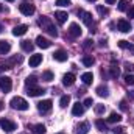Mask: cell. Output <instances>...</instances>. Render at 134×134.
<instances>
[{
    "label": "cell",
    "mask_w": 134,
    "mask_h": 134,
    "mask_svg": "<svg viewBox=\"0 0 134 134\" xmlns=\"http://www.w3.org/2000/svg\"><path fill=\"white\" fill-rule=\"evenodd\" d=\"M37 24H39V27H42V30H45L50 36H53V37H56V36H58L56 28L53 27V24H52V20H50L48 17H41Z\"/></svg>",
    "instance_id": "obj_1"
},
{
    "label": "cell",
    "mask_w": 134,
    "mask_h": 134,
    "mask_svg": "<svg viewBox=\"0 0 134 134\" xmlns=\"http://www.w3.org/2000/svg\"><path fill=\"white\" fill-rule=\"evenodd\" d=\"M9 104H11L13 109H17V111H27V109H28V101L25 100V98H22V97H14V98H11Z\"/></svg>",
    "instance_id": "obj_2"
},
{
    "label": "cell",
    "mask_w": 134,
    "mask_h": 134,
    "mask_svg": "<svg viewBox=\"0 0 134 134\" xmlns=\"http://www.w3.org/2000/svg\"><path fill=\"white\" fill-rule=\"evenodd\" d=\"M76 14L83 19V22H84L89 28H92V27H94V19H92V14H91V13H87V11H84V9H78V11H76Z\"/></svg>",
    "instance_id": "obj_3"
},
{
    "label": "cell",
    "mask_w": 134,
    "mask_h": 134,
    "mask_svg": "<svg viewBox=\"0 0 134 134\" xmlns=\"http://www.w3.org/2000/svg\"><path fill=\"white\" fill-rule=\"evenodd\" d=\"M52 108H53L52 100H42V101L37 103V111H39L41 114H48V112L52 111Z\"/></svg>",
    "instance_id": "obj_4"
},
{
    "label": "cell",
    "mask_w": 134,
    "mask_h": 134,
    "mask_svg": "<svg viewBox=\"0 0 134 134\" xmlns=\"http://www.w3.org/2000/svg\"><path fill=\"white\" fill-rule=\"evenodd\" d=\"M0 89H2L5 94H8V92L13 89V81H11L9 76H0Z\"/></svg>",
    "instance_id": "obj_5"
},
{
    "label": "cell",
    "mask_w": 134,
    "mask_h": 134,
    "mask_svg": "<svg viewBox=\"0 0 134 134\" xmlns=\"http://www.w3.org/2000/svg\"><path fill=\"white\" fill-rule=\"evenodd\" d=\"M0 126H2V130L6 131V133H13V131L16 130V123L11 122L9 119H2V120H0Z\"/></svg>",
    "instance_id": "obj_6"
},
{
    "label": "cell",
    "mask_w": 134,
    "mask_h": 134,
    "mask_svg": "<svg viewBox=\"0 0 134 134\" xmlns=\"http://www.w3.org/2000/svg\"><path fill=\"white\" fill-rule=\"evenodd\" d=\"M19 9H20V13H22L24 16H33L34 14V5L33 3L24 2L22 5H19Z\"/></svg>",
    "instance_id": "obj_7"
},
{
    "label": "cell",
    "mask_w": 134,
    "mask_h": 134,
    "mask_svg": "<svg viewBox=\"0 0 134 134\" xmlns=\"http://www.w3.org/2000/svg\"><path fill=\"white\" fill-rule=\"evenodd\" d=\"M117 28H119V31H122V33H130L131 24H130V20H126V19H119Z\"/></svg>",
    "instance_id": "obj_8"
},
{
    "label": "cell",
    "mask_w": 134,
    "mask_h": 134,
    "mask_svg": "<svg viewBox=\"0 0 134 134\" xmlns=\"http://www.w3.org/2000/svg\"><path fill=\"white\" fill-rule=\"evenodd\" d=\"M45 91L42 89V87H37V86H30V87H27V94L30 95V97H37V95H42Z\"/></svg>",
    "instance_id": "obj_9"
},
{
    "label": "cell",
    "mask_w": 134,
    "mask_h": 134,
    "mask_svg": "<svg viewBox=\"0 0 134 134\" xmlns=\"http://www.w3.org/2000/svg\"><path fill=\"white\" fill-rule=\"evenodd\" d=\"M69 34H70L72 37H80V36H81V27H80L78 24H70V27H69Z\"/></svg>",
    "instance_id": "obj_10"
},
{
    "label": "cell",
    "mask_w": 134,
    "mask_h": 134,
    "mask_svg": "<svg viewBox=\"0 0 134 134\" xmlns=\"http://www.w3.org/2000/svg\"><path fill=\"white\" fill-rule=\"evenodd\" d=\"M36 45L41 47V48H48V47H52V42H50L48 39L42 37V36H37V37H36Z\"/></svg>",
    "instance_id": "obj_11"
},
{
    "label": "cell",
    "mask_w": 134,
    "mask_h": 134,
    "mask_svg": "<svg viewBox=\"0 0 134 134\" xmlns=\"http://www.w3.org/2000/svg\"><path fill=\"white\" fill-rule=\"evenodd\" d=\"M53 59L55 61H59V63H64V61H67V52H64V50H56L55 53H53Z\"/></svg>",
    "instance_id": "obj_12"
},
{
    "label": "cell",
    "mask_w": 134,
    "mask_h": 134,
    "mask_svg": "<svg viewBox=\"0 0 134 134\" xmlns=\"http://www.w3.org/2000/svg\"><path fill=\"white\" fill-rule=\"evenodd\" d=\"M75 133L76 134H87L89 133V123H87V122H81V123H78Z\"/></svg>",
    "instance_id": "obj_13"
},
{
    "label": "cell",
    "mask_w": 134,
    "mask_h": 134,
    "mask_svg": "<svg viewBox=\"0 0 134 134\" xmlns=\"http://www.w3.org/2000/svg\"><path fill=\"white\" fill-rule=\"evenodd\" d=\"M72 114L73 115H83L84 114V104L83 103H75L73 104V108H72Z\"/></svg>",
    "instance_id": "obj_14"
},
{
    "label": "cell",
    "mask_w": 134,
    "mask_h": 134,
    "mask_svg": "<svg viewBox=\"0 0 134 134\" xmlns=\"http://www.w3.org/2000/svg\"><path fill=\"white\" fill-rule=\"evenodd\" d=\"M41 63H42V55H31L30 56V61H28L30 67H37Z\"/></svg>",
    "instance_id": "obj_15"
},
{
    "label": "cell",
    "mask_w": 134,
    "mask_h": 134,
    "mask_svg": "<svg viewBox=\"0 0 134 134\" xmlns=\"http://www.w3.org/2000/svg\"><path fill=\"white\" fill-rule=\"evenodd\" d=\"M28 31V27L27 25H17L13 28V34L14 36H24V34Z\"/></svg>",
    "instance_id": "obj_16"
},
{
    "label": "cell",
    "mask_w": 134,
    "mask_h": 134,
    "mask_svg": "<svg viewBox=\"0 0 134 134\" xmlns=\"http://www.w3.org/2000/svg\"><path fill=\"white\" fill-rule=\"evenodd\" d=\"M11 50V44L8 41H0V55H6Z\"/></svg>",
    "instance_id": "obj_17"
},
{
    "label": "cell",
    "mask_w": 134,
    "mask_h": 134,
    "mask_svg": "<svg viewBox=\"0 0 134 134\" xmlns=\"http://www.w3.org/2000/svg\"><path fill=\"white\" fill-rule=\"evenodd\" d=\"M73 83H75V75L73 73H66L63 76V84L64 86H72Z\"/></svg>",
    "instance_id": "obj_18"
},
{
    "label": "cell",
    "mask_w": 134,
    "mask_h": 134,
    "mask_svg": "<svg viewBox=\"0 0 134 134\" xmlns=\"http://www.w3.org/2000/svg\"><path fill=\"white\" fill-rule=\"evenodd\" d=\"M67 17H69V16H67L66 11H56V13H55V19H56L59 24H64L67 20Z\"/></svg>",
    "instance_id": "obj_19"
},
{
    "label": "cell",
    "mask_w": 134,
    "mask_h": 134,
    "mask_svg": "<svg viewBox=\"0 0 134 134\" xmlns=\"http://www.w3.org/2000/svg\"><path fill=\"white\" fill-rule=\"evenodd\" d=\"M81 80H83V83H84L86 86H89V84H92V81H94V75H92L91 72H86V73L81 75Z\"/></svg>",
    "instance_id": "obj_20"
},
{
    "label": "cell",
    "mask_w": 134,
    "mask_h": 134,
    "mask_svg": "<svg viewBox=\"0 0 134 134\" xmlns=\"http://www.w3.org/2000/svg\"><path fill=\"white\" fill-rule=\"evenodd\" d=\"M119 47H120V48H126V50H130V52L134 55V44H130L128 41H119Z\"/></svg>",
    "instance_id": "obj_21"
},
{
    "label": "cell",
    "mask_w": 134,
    "mask_h": 134,
    "mask_svg": "<svg viewBox=\"0 0 134 134\" xmlns=\"http://www.w3.org/2000/svg\"><path fill=\"white\" fill-rule=\"evenodd\" d=\"M20 47H22L24 52H31L34 48V44L31 41H22V42H20Z\"/></svg>",
    "instance_id": "obj_22"
},
{
    "label": "cell",
    "mask_w": 134,
    "mask_h": 134,
    "mask_svg": "<svg viewBox=\"0 0 134 134\" xmlns=\"http://www.w3.org/2000/svg\"><path fill=\"white\" fill-rule=\"evenodd\" d=\"M97 94H98V97H108L109 95V89H108V86H104V84H101L97 87Z\"/></svg>",
    "instance_id": "obj_23"
},
{
    "label": "cell",
    "mask_w": 134,
    "mask_h": 134,
    "mask_svg": "<svg viewBox=\"0 0 134 134\" xmlns=\"http://www.w3.org/2000/svg\"><path fill=\"white\" fill-rule=\"evenodd\" d=\"M120 120H122V115L117 114V112H112V114L108 117V122H109V123H119Z\"/></svg>",
    "instance_id": "obj_24"
},
{
    "label": "cell",
    "mask_w": 134,
    "mask_h": 134,
    "mask_svg": "<svg viewBox=\"0 0 134 134\" xmlns=\"http://www.w3.org/2000/svg\"><path fill=\"white\" fill-rule=\"evenodd\" d=\"M95 126L98 128V131H101V133H104V131H108V126H106V123H104V120H101V119H97V120H95Z\"/></svg>",
    "instance_id": "obj_25"
},
{
    "label": "cell",
    "mask_w": 134,
    "mask_h": 134,
    "mask_svg": "<svg viewBox=\"0 0 134 134\" xmlns=\"http://www.w3.org/2000/svg\"><path fill=\"white\" fill-rule=\"evenodd\" d=\"M94 63H95L94 56H89V55H86V56L83 58V64H84L86 67H92V66H94Z\"/></svg>",
    "instance_id": "obj_26"
},
{
    "label": "cell",
    "mask_w": 134,
    "mask_h": 134,
    "mask_svg": "<svg viewBox=\"0 0 134 134\" xmlns=\"http://www.w3.org/2000/svg\"><path fill=\"white\" fill-rule=\"evenodd\" d=\"M53 78H55V75H53V72H52V70H45V72L42 73V80H44V81H47V83H50Z\"/></svg>",
    "instance_id": "obj_27"
},
{
    "label": "cell",
    "mask_w": 134,
    "mask_h": 134,
    "mask_svg": "<svg viewBox=\"0 0 134 134\" xmlns=\"http://www.w3.org/2000/svg\"><path fill=\"white\" fill-rule=\"evenodd\" d=\"M33 133L34 134H45V126L42 123H37L33 126Z\"/></svg>",
    "instance_id": "obj_28"
},
{
    "label": "cell",
    "mask_w": 134,
    "mask_h": 134,
    "mask_svg": "<svg viewBox=\"0 0 134 134\" xmlns=\"http://www.w3.org/2000/svg\"><path fill=\"white\" fill-rule=\"evenodd\" d=\"M36 83H37V78L31 75V76H28L27 80H25V84H27V87H30V86H36Z\"/></svg>",
    "instance_id": "obj_29"
},
{
    "label": "cell",
    "mask_w": 134,
    "mask_h": 134,
    "mask_svg": "<svg viewBox=\"0 0 134 134\" xmlns=\"http://www.w3.org/2000/svg\"><path fill=\"white\" fill-rule=\"evenodd\" d=\"M109 72H111V76H112V78H117V76L120 75V69L117 66H111L109 67Z\"/></svg>",
    "instance_id": "obj_30"
},
{
    "label": "cell",
    "mask_w": 134,
    "mask_h": 134,
    "mask_svg": "<svg viewBox=\"0 0 134 134\" xmlns=\"http://www.w3.org/2000/svg\"><path fill=\"white\" fill-rule=\"evenodd\" d=\"M97 11H98V14H100L101 17H104V16H108V14H109V9H108V8H104V6H101V5L97 6Z\"/></svg>",
    "instance_id": "obj_31"
},
{
    "label": "cell",
    "mask_w": 134,
    "mask_h": 134,
    "mask_svg": "<svg viewBox=\"0 0 134 134\" xmlns=\"http://www.w3.org/2000/svg\"><path fill=\"white\" fill-rule=\"evenodd\" d=\"M69 103H70V97H69V95H63L61 100H59V106H61V108H66Z\"/></svg>",
    "instance_id": "obj_32"
},
{
    "label": "cell",
    "mask_w": 134,
    "mask_h": 134,
    "mask_svg": "<svg viewBox=\"0 0 134 134\" xmlns=\"http://www.w3.org/2000/svg\"><path fill=\"white\" fill-rule=\"evenodd\" d=\"M117 9H119V11H126V9H128V2H126V0H120Z\"/></svg>",
    "instance_id": "obj_33"
},
{
    "label": "cell",
    "mask_w": 134,
    "mask_h": 134,
    "mask_svg": "<svg viewBox=\"0 0 134 134\" xmlns=\"http://www.w3.org/2000/svg\"><path fill=\"white\" fill-rule=\"evenodd\" d=\"M125 83H126V84H130V86H133V84H134V75H130V73H128V75H125Z\"/></svg>",
    "instance_id": "obj_34"
},
{
    "label": "cell",
    "mask_w": 134,
    "mask_h": 134,
    "mask_svg": "<svg viewBox=\"0 0 134 134\" xmlns=\"http://www.w3.org/2000/svg\"><path fill=\"white\" fill-rule=\"evenodd\" d=\"M104 109H106V108H104V104H97V106H95V114H98V115H100V114L104 112Z\"/></svg>",
    "instance_id": "obj_35"
},
{
    "label": "cell",
    "mask_w": 134,
    "mask_h": 134,
    "mask_svg": "<svg viewBox=\"0 0 134 134\" xmlns=\"http://www.w3.org/2000/svg\"><path fill=\"white\" fill-rule=\"evenodd\" d=\"M56 5L58 6H69L70 5V0H56Z\"/></svg>",
    "instance_id": "obj_36"
},
{
    "label": "cell",
    "mask_w": 134,
    "mask_h": 134,
    "mask_svg": "<svg viewBox=\"0 0 134 134\" xmlns=\"http://www.w3.org/2000/svg\"><path fill=\"white\" fill-rule=\"evenodd\" d=\"M94 45V41H91V39H86L84 41V44H83V47L84 48H89V47H92Z\"/></svg>",
    "instance_id": "obj_37"
},
{
    "label": "cell",
    "mask_w": 134,
    "mask_h": 134,
    "mask_svg": "<svg viewBox=\"0 0 134 134\" xmlns=\"http://www.w3.org/2000/svg\"><path fill=\"white\" fill-rule=\"evenodd\" d=\"M114 133H115V134H125V128L117 126V128H114Z\"/></svg>",
    "instance_id": "obj_38"
},
{
    "label": "cell",
    "mask_w": 134,
    "mask_h": 134,
    "mask_svg": "<svg viewBox=\"0 0 134 134\" xmlns=\"http://www.w3.org/2000/svg\"><path fill=\"white\" fill-rule=\"evenodd\" d=\"M83 104L89 108V106H92V104H94V100H92V98H86V100H84V103H83Z\"/></svg>",
    "instance_id": "obj_39"
},
{
    "label": "cell",
    "mask_w": 134,
    "mask_h": 134,
    "mask_svg": "<svg viewBox=\"0 0 134 134\" xmlns=\"http://www.w3.org/2000/svg\"><path fill=\"white\" fill-rule=\"evenodd\" d=\"M120 109H122V111H126V109H128V106H126V101H125V100L120 101Z\"/></svg>",
    "instance_id": "obj_40"
},
{
    "label": "cell",
    "mask_w": 134,
    "mask_h": 134,
    "mask_svg": "<svg viewBox=\"0 0 134 134\" xmlns=\"http://www.w3.org/2000/svg\"><path fill=\"white\" fill-rule=\"evenodd\" d=\"M128 17H134V6H131L128 9Z\"/></svg>",
    "instance_id": "obj_41"
},
{
    "label": "cell",
    "mask_w": 134,
    "mask_h": 134,
    "mask_svg": "<svg viewBox=\"0 0 134 134\" xmlns=\"http://www.w3.org/2000/svg\"><path fill=\"white\" fill-rule=\"evenodd\" d=\"M125 67H126V70H128V72H130V70H134V64H130V63H126Z\"/></svg>",
    "instance_id": "obj_42"
},
{
    "label": "cell",
    "mask_w": 134,
    "mask_h": 134,
    "mask_svg": "<svg viewBox=\"0 0 134 134\" xmlns=\"http://www.w3.org/2000/svg\"><path fill=\"white\" fill-rule=\"evenodd\" d=\"M128 97H130L131 100H134V91H130V92H128Z\"/></svg>",
    "instance_id": "obj_43"
},
{
    "label": "cell",
    "mask_w": 134,
    "mask_h": 134,
    "mask_svg": "<svg viewBox=\"0 0 134 134\" xmlns=\"http://www.w3.org/2000/svg\"><path fill=\"white\" fill-rule=\"evenodd\" d=\"M114 2H115V0H106V3H108V5H112Z\"/></svg>",
    "instance_id": "obj_44"
},
{
    "label": "cell",
    "mask_w": 134,
    "mask_h": 134,
    "mask_svg": "<svg viewBox=\"0 0 134 134\" xmlns=\"http://www.w3.org/2000/svg\"><path fill=\"white\" fill-rule=\"evenodd\" d=\"M3 11H6V8H5V6H2V5H0V13H3Z\"/></svg>",
    "instance_id": "obj_45"
},
{
    "label": "cell",
    "mask_w": 134,
    "mask_h": 134,
    "mask_svg": "<svg viewBox=\"0 0 134 134\" xmlns=\"http://www.w3.org/2000/svg\"><path fill=\"white\" fill-rule=\"evenodd\" d=\"M3 108H5V104H3V103H2V101H0V111H2V109H3Z\"/></svg>",
    "instance_id": "obj_46"
},
{
    "label": "cell",
    "mask_w": 134,
    "mask_h": 134,
    "mask_svg": "<svg viewBox=\"0 0 134 134\" xmlns=\"http://www.w3.org/2000/svg\"><path fill=\"white\" fill-rule=\"evenodd\" d=\"M89 2H97V0H89Z\"/></svg>",
    "instance_id": "obj_47"
},
{
    "label": "cell",
    "mask_w": 134,
    "mask_h": 134,
    "mask_svg": "<svg viewBox=\"0 0 134 134\" xmlns=\"http://www.w3.org/2000/svg\"><path fill=\"white\" fill-rule=\"evenodd\" d=\"M6 2H14V0H6Z\"/></svg>",
    "instance_id": "obj_48"
},
{
    "label": "cell",
    "mask_w": 134,
    "mask_h": 134,
    "mask_svg": "<svg viewBox=\"0 0 134 134\" xmlns=\"http://www.w3.org/2000/svg\"><path fill=\"white\" fill-rule=\"evenodd\" d=\"M56 134H64V133H56Z\"/></svg>",
    "instance_id": "obj_49"
},
{
    "label": "cell",
    "mask_w": 134,
    "mask_h": 134,
    "mask_svg": "<svg viewBox=\"0 0 134 134\" xmlns=\"http://www.w3.org/2000/svg\"><path fill=\"white\" fill-rule=\"evenodd\" d=\"M0 31H2V25H0Z\"/></svg>",
    "instance_id": "obj_50"
}]
</instances>
